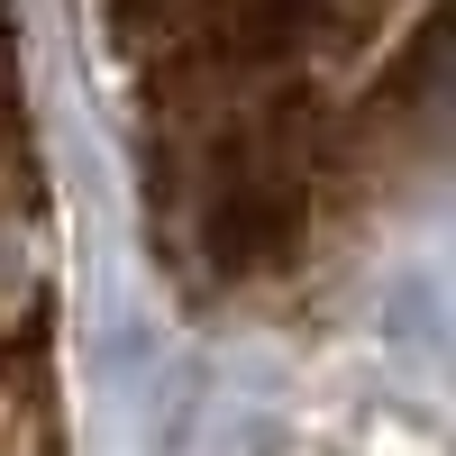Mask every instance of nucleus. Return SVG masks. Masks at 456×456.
<instances>
[{
	"instance_id": "obj_2",
	"label": "nucleus",
	"mask_w": 456,
	"mask_h": 456,
	"mask_svg": "<svg viewBox=\"0 0 456 456\" xmlns=\"http://www.w3.org/2000/svg\"><path fill=\"white\" fill-rule=\"evenodd\" d=\"M0 110H10V0H0Z\"/></svg>"
},
{
	"instance_id": "obj_1",
	"label": "nucleus",
	"mask_w": 456,
	"mask_h": 456,
	"mask_svg": "<svg viewBox=\"0 0 456 456\" xmlns=\"http://www.w3.org/2000/svg\"><path fill=\"white\" fill-rule=\"evenodd\" d=\"M0 456H64V447H55L46 384H37L19 356H0Z\"/></svg>"
}]
</instances>
